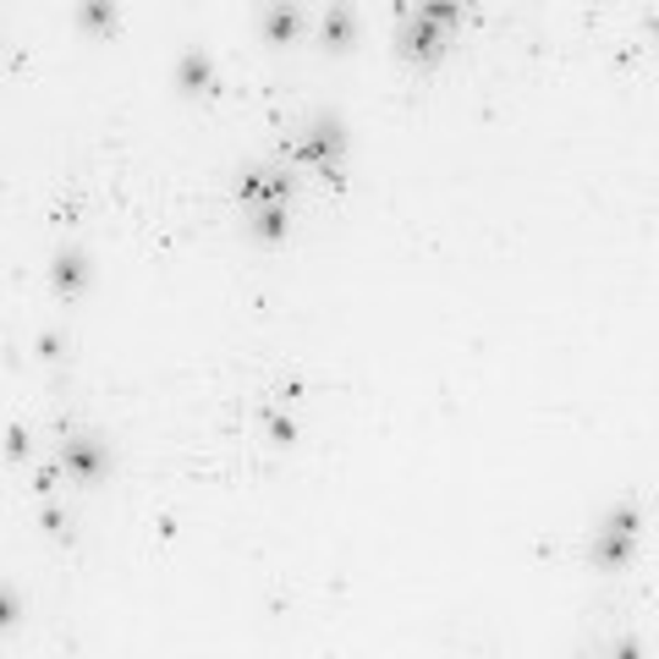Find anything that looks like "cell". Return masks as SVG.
I'll list each match as a JSON object with an SVG mask.
<instances>
[{"mask_svg": "<svg viewBox=\"0 0 659 659\" xmlns=\"http://www.w3.org/2000/svg\"><path fill=\"white\" fill-rule=\"evenodd\" d=\"M237 192H242V203H253V209H275V203L292 198V176H286V170H248V176L237 181Z\"/></svg>", "mask_w": 659, "mask_h": 659, "instance_id": "cell-3", "label": "cell"}, {"mask_svg": "<svg viewBox=\"0 0 659 659\" xmlns=\"http://www.w3.org/2000/svg\"><path fill=\"white\" fill-rule=\"evenodd\" d=\"M297 28H303V17H297L292 6H275V11L264 17V33H270V39H292Z\"/></svg>", "mask_w": 659, "mask_h": 659, "instance_id": "cell-9", "label": "cell"}, {"mask_svg": "<svg viewBox=\"0 0 659 659\" xmlns=\"http://www.w3.org/2000/svg\"><path fill=\"white\" fill-rule=\"evenodd\" d=\"M6 451H11V457H28V435L11 429V435H6Z\"/></svg>", "mask_w": 659, "mask_h": 659, "instance_id": "cell-15", "label": "cell"}, {"mask_svg": "<svg viewBox=\"0 0 659 659\" xmlns=\"http://www.w3.org/2000/svg\"><path fill=\"white\" fill-rule=\"evenodd\" d=\"M55 286H61L66 297H77V292L88 286V259H83V253H61V259H55Z\"/></svg>", "mask_w": 659, "mask_h": 659, "instance_id": "cell-7", "label": "cell"}, {"mask_svg": "<svg viewBox=\"0 0 659 659\" xmlns=\"http://www.w3.org/2000/svg\"><path fill=\"white\" fill-rule=\"evenodd\" d=\"M61 462H66V473H72V479H100V473L111 468L105 446H100V440H83V435L61 446Z\"/></svg>", "mask_w": 659, "mask_h": 659, "instance_id": "cell-4", "label": "cell"}, {"mask_svg": "<svg viewBox=\"0 0 659 659\" xmlns=\"http://www.w3.org/2000/svg\"><path fill=\"white\" fill-rule=\"evenodd\" d=\"M401 50H407L412 61H435V55L446 50V33H440V28H429V22H418V17H407V33H401Z\"/></svg>", "mask_w": 659, "mask_h": 659, "instance_id": "cell-5", "label": "cell"}, {"mask_svg": "<svg viewBox=\"0 0 659 659\" xmlns=\"http://www.w3.org/2000/svg\"><path fill=\"white\" fill-rule=\"evenodd\" d=\"M418 22H429V28H451V22H462V6H418Z\"/></svg>", "mask_w": 659, "mask_h": 659, "instance_id": "cell-10", "label": "cell"}, {"mask_svg": "<svg viewBox=\"0 0 659 659\" xmlns=\"http://www.w3.org/2000/svg\"><path fill=\"white\" fill-rule=\"evenodd\" d=\"M83 22L88 28H116V11L111 6H83Z\"/></svg>", "mask_w": 659, "mask_h": 659, "instance_id": "cell-12", "label": "cell"}, {"mask_svg": "<svg viewBox=\"0 0 659 659\" xmlns=\"http://www.w3.org/2000/svg\"><path fill=\"white\" fill-rule=\"evenodd\" d=\"M341 155H346V127H341V122H314L308 133H297V138H292V160L314 165V170L330 176V181L341 176V170H335Z\"/></svg>", "mask_w": 659, "mask_h": 659, "instance_id": "cell-1", "label": "cell"}, {"mask_svg": "<svg viewBox=\"0 0 659 659\" xmlns=\"http://www.w3.org/2000/svg\"><path fill=\"white\" fill-rule=\"evenodd\" d=\"M346 39H352V11L335 6V11L325 17V44H346Z\"/></svg>", "mask_w": 659, "mask_h": 659, "instance_id": "cell-11", "label": "cell"}, {"mask_svg": "<svg viewBox=\"0 0 659 659\" xmlns=\"http://www.w3.org/2000/svg\"><path fill=\"white\" fill-rule=\"evenodd\" d=\"M17 616H22V605H17V594H11V588H0V632H6V627H11Z\"/></svg>", "mask_w": 659, "mask_h": 659, "instance_id": "cell-13", "label": "cell"}, {"mask_svg": "<svg viewBox=\"0 0 659 659\" xmlns=\"http://www.w3.org/2000/svg\"><path fill=\"white\" fill-rule=\"evenodd\" d=\"M638 505H621L610 522H605V533L594 538V566H605V572H616V566H627L632 561V550H638Z\"/></svg>", "mask_w": 659, "mask_h": 659, "instance_id": "cell-2", "label": "cell"}, {"mask_svg": "<svg viewBox=\"0 0 659 659\" xmlns=\"http://www.w3.org/2000/svg\"><path fill=\"white\" fill-rule=\"evenodd\" d=\"M44 527H50V533H55V538H61V533H66V516H61V511H55V505H50V511H44Z\"/></svg>", "mask_w": 659, "mask_h": 659, "instance_id": "cell-16", "label": "cell"}, {"mask_svg": "<svg viewBox=\"0 0 659 659\" xmlns=\"http://www.w3.org/2000/svg\"><path fill=\"white\" fill-rule=\"evenodd\" d=\"M616 659H644V649L638 644H616Z\"/></svg>", "mask_w": 659, "mask_h": 659, "instance_id": "cell-17", "label": "cell"}, {"mask_svg": "<svg viewBox=\"0 0 659 659\" xmlns=\"http://www.w3.org/2000/svg\"><path fill=\"white\" fill-rule=\"evenodd\" d=\"M270 435H275L281 446H292V440H297V423H292V418H275V423H270Z\"/></svg>", "mask_w": 659, "mask_h": 659, "instance_id": "cell-14", "label": "cell"}, {"mask_svg": "<svg viewBox=\"0 0 659 659\" xmlns=\"http://www.w3.org/2000/svg\"><path fill=\"white\" fill-rule=\"evenodd\" d=\"M176 83H181L187 94H203V88L215 83V66H209V55L187 50V55H181V66H176Z\"/></svg>", "mask_w": 659, "mask_h": 659, "instance_id": "cell-6", "label": "cell"}, {"mask_svg": "<svg viewBox=\"0 0 659 659\" xmlns=\"http://www.w3.org/2000/svg\"><path fill=\"white\" fill-rule=\"evenodd\" d=\"M253 237H259V242H281V237H286V203L259 209V215H253Z\"/></svg>", "mask_w": 659, "mask_h": 659, "instance_id": "cell-8", "label": "cell"}]
</instances>
